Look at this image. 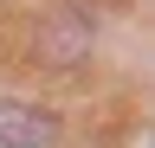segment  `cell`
<instances>
[{
  "instance_id": "cell-1",
  "label": "cell",
  "mask_w": 155,
  "mask_h": 148,
  "mask_svg": "<svg viewBox=\"0 0 155 148\" xmlns=\"http://www.w3.org/2000/svg\"><path fill=\"white\" fill-rule=\"evenodd\" d=\"M52 135H58V116H52V109L0 97V148H45Z\"/></svg>"
}]
</instances>
